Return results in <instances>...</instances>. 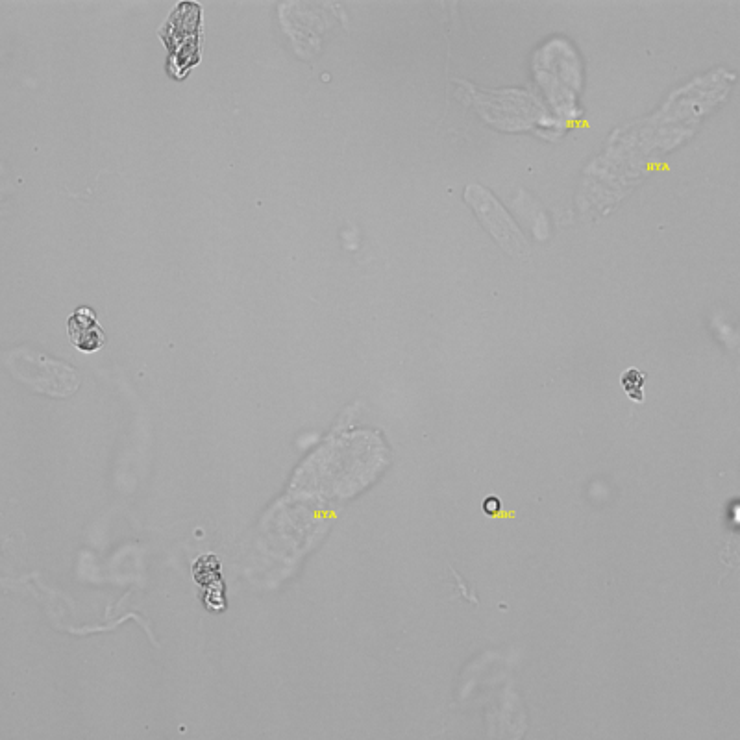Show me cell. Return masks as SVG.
<instances>
[{
  "mask_svg": "<svg viewBox=\"0 0 740 740\" xmlns=\"http://www.w3.org/2000/svg\"><path fill=\"white\" fill-rule=\"evenodd\" d=\"M465 200L470 210L476 213L481 226L493 235L494 241L513 258L524 259L530 256V245L524 234L518 230L515 221L509 217L502 204L478 184H470L465 189Z\"/></svg>",
  "mask_w": 740,
  "mask_h": 740,
  "instance_id": "obj_1",
  "label": "cell"
},
{
  "mask_svg": "<svg viewBox=\"0 0 740 740\" xmlns=\"http://www.w3.org/2000/svg\"><path fill=\"white\" fill-rule=\"evenodd\" d=\"M13 374L32 385L37 391L47 393L50 396L73 395L78 389V376L73 367L65 365L62 361H54L43 354H34L28 350H17L13 352Z\"/></svg>",
  "mask_w": 740,
  "mask_h": 740,
  "instance_id": "obj_2",
  "label": "cell"
},
{
  "mask_svg": "<svg viewBox=\"0 0 740 740\" xmlns=\"http://www.w3.org/2000/svg\"><path fill=\"white\" fill-rule=\"evenodd\" d=\"M69 339L82 352H95L106 343V333L100 328L91 308H78L67 322Z\"/></svg>",
  "mask_w": 740,
  "mask_h": 740,
  "instance_id": "obj_3",
  "label": "cell"
},
{
  "mask_svg": "<svg viewBox=\"0 0 740 740\" xmlns=\"http://www.w3.org/2000/svg\"><path fill=\"white\" fill-rule=\"evenodd\" d=\"M642 385H644V376L637 369H628L622 376V387L624 391L628 393L631 400L635 402H642L644 395H642Z\"/></svg>",
  "mask_w": 740,
  "mask_h": 740,
  "instance_id": "obj_4",
  "label": "cell"
},
{
  "mask_svg": "<svg viewBox=\"0 0 740 740\" xmlns=\"http://www.w3.org/2000/svg\"><path fill=\"white\" fill-rule=\"evenodd\" d=\"M483 507H485V513H494V509L500 507V502L496 498H487Z\"/></svg>",
  "mask_w": 740,
  "mask_h": 740,
  "instance_id": "obj_5",
  "label": "cell"
}]
</instances>
